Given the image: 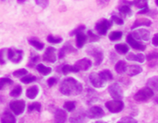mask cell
I'll return each instance as SVG.
<instances>
[{
	"label": "cell",
	"mask_w": 158,
	"mask_h": 123,
	"mask_svg": "<svg viewBox=\"0 0 158 123\" xmlns=\"http://www.w3.org/2000/svg\"><path fill=\"white\" fill-rule=\"evenodd\" d=\"M60 92L65 96H77L83 91V85L73 77H68L60 84Z\"/></svg>",
	"instance_id": "6da1fadb"
},
{
	"label": "cell",
	"mask_w": 158,
	"mask_h": 123,
	"mask_svg": "<svg viewBox=\"0 0 158 123\" xmlns=\"http://www.w3.org/2000/svg\"><path fill=\"white\" fill-rule=\"evenodd\" d=\"M87 53L94 58V65H99L103 60V50L98 46H89L87 48Z\"/></svg>",
	"instance_id": "7a4b0ae2"
},
{
	"label": "cell",
	"mask_w": 158,
	"mask_h": 123,
	"mask_svg": "<svg viewBox=\"0 0 158 123\" xmlns=\"http://www.w3.org/2000/svg\"><path fill=\"white\" fill-rule=\"evenodd\" d=\"M153 95H154V91L149 87H145L138 91L133 96V98L138 102H146L152 98Z\"/></svg>",
	"instance_id": "3957f363"
},
{
	"label": "cell",
	"mask_w": 158,
	"mask_h": 123,
	"mask_svg": "<svg viewBox=\"0 0 158 123\" xmlns=\"http://www.w3.org/2000/svg\"><path fill=\"white\" fill-rule=\"evenodd\" d=\"M112 25H113V21L111 20L101 19L100 21L96 23L95 29L100 35H105L108 30L110 29Z\"/></svg>",
	"instance_id": "277c9868"
},
{
	"label": "cell",
	"mask_w": 158,
	"mask_h": 123,
	"mask_svg": "<svg viewBox=\"0 0 158 123\" xmlns=\"http://www.w3.org/2000/svg\"><path fill=\"white\" fill-rule=\"evenodd\" d=\"M7 57L11 62L18 64L22 60L23 58V51L22 49H17L15 48H8Z\"/></svg>",
	"instance_id": "5b68a950"
},
{
	"label": "cell",
	"mask_w": 158,
	"mask_h": 123,
	"mask_svg": "<svg viewBox=\"0 0 158 123\" xmlns=\"http://www.w3.org/2000/svg\"><path fill=\"white\" fill-rule=\"evenodd\" d=\"M105 107L111 113H119L124 109V103L121 99H114L105 103Z\"/></svg>",
	"instance_id": "8992f818"
},
{
	"label": "cell",
	"mask_w": 158,
	"mask_h": 123,
	"mask_svg": "<svg viewBox=\"0 0 158 123\" xmlns=\"http://www.w3.org/2000/svg\"><path fill=\"white\" fill-rule=\"evenodd\" d=\"M10 108L16 116H20L24 112L26 108V102L23 99L21 100H13L10 103Z\"/></svg>",
	"instance_id": "52a82bcc"
},
{
	"label": "cell",
	"mask_w": 158,
	"mask_h": 123,
	"mask_svg": "<svg viewBox=\"0 0 158 123\" xmlns=\"http://www.w3.org/2000/svg\"><path fill=\"white\" fill-rule=\"evenodd\" d=\"M108 92L114 99H122L123 98V91L121 89V86L117 83L111 84L110 86L108 87Z\"/></svg>",
	"instance_id": "ba28073f"
},
{
	"label": "cell",
	"mask_w": 158,
	"mask_h": 123,
	"mask_svg": "<svg viewBox=\"0 0 158 123\" xmlns=\"http://www.w3.org/2000/svg\"><path fill=\"white\" fill-rule=\"evenodd\" d=\"M85 116L89 119H98L105 116V113L100 106H92L85 112Z\"/></svg>",
	"instance_id": "9c48e42d"
},
{
	"label": "cell",
	"mask_w": 158,
	"mask_h": 123,
	"mask_svg": "<svg viewBox=\"0 0 158 123\" xmlns=\"http://www.w3.org/2000/svg\"><path fill=\"white\" fill-rule=\"evenodd\" d=\"M132 37H134L137 40H143V41H149L151 38V33L150 31L144 28L135 30L133 33H131Z\"/></svg>",
	"instance_id": "30bf717a"
},
{
	"label": "cell",
	"mask_w": 158,
	"mask_h": 123,
	"mask_svg": "<svg viewBox=\"0 0 158 123\" xmlns=\"http://www.w3.org/2000/svg\"><path fill=\"white\" fill-rule=\"evenodd\" d=\"M89 80H90V83H92V85L96 88H100V87H103L106 82L103 81L100 76L98 75V73H95L92 72L90 74L89 76Z\"/></svg>",
	"instance_id": "8fae6325"
},
{
	"label": "cell",
	"mask_w": 158,
	"mask_h": 123,
	"mask_svg": "<svg viewBox=\"0 0 158 123\" xmlns=\"http://www.w3.org/2000/svg\"><path fill=\"white\" fill-rule=\"evenodd\" d=\"M127 44L133 48V49H136L139 51H144L146 48V46L144 44H141L137 39H135L134 37H132L131 34H129L127 37Z\"/></svg>",
	"instance_id": "7c38bea8"
},
{
	"label": "cell",
	"mask_w": 158,
	"mask_h": 123,
	"mask_svg": "<svg viewBox=\"0 0 158 123\" xmlns=\"http://www.w3.org/2000/svg\"><path fill=\"white\" fill-rule=\"evenodd\" d=\"M43 60L48 63H55L56 61V48L53 47H48L43 55Z\"/></svg>",
	"instance_id": "4fadbf2b"
},
{
	"label": "cell",
	"mask_w": 158,
	"mask_h": 123,
	"mask_svg": "<svg viewBox=\"0 0 158 123\" xmlns=\"http://www.w3.org/2000/svg\"><path fill=\"white\" fill-rule=\"evenodd\" d=\"M92 61L87 58H83L81 59V60H79L74 64V66L79 70V71H88V70L92 67Z\"/></svg>",
	"instance_id": "5bb4252c"
},
{
	"label": "cell",
	"mask_w": 158,
	"mask_h": 123,
	"mask_svg": "<svg viewBox=\"0 0 158 123\" xmlns=\"http://www.w3.org/2000/svg\"><path fill=\"white\" fill-rule=\"evenodd\" d=\"M70 53H77V49L74 48V47H73V45H71L69 43H67L64 46H63L60 50H59L58 54V58L60 60H62L65 57V55L67 54H69Z\"/></svg>",
	"instance_id": "9a60e30c"
},
{
	"label": "cell",
	"mask_w": 158,
	"mask_h": 123,
	"mask_svg": "<svg viewBox=\"0 0 158 123\" xmlns=\"http://www.w3.org/2000/svg\"><path fill=\"white\" fill-rule=\"evenodd\" d=\"M98 98V95L95 90H93L92 88H87L85 90V101L88 105L97 102Z\"/></svg>",
	"instance_id": "2e32d148"
},
{
	"label": "cell",
	"mask_w": 158,
	"mask_h": 123,
	"mask_svg": "<svg viewBox=\"0 0 158 123\" xmlns=\"http://www.w3.org/2000/svg\"><path fill=\"white\" fill-rule=\"evenodd\" d=\"M85 112L84 110H78L76 112L73 114L71 117L69 118L70 122H74V123H79V122H84L85 119Z\"/></svg>",
	"instance_id": "e0dca14e"
},
{
	"label": "cell",
	"mask_w": 158,
	"mask_h": 123,
	"mask_svg": "<svg viewBox=\"0 0 158 123\" xmlns=\"http://www.w3.org/2000/svg\"><path fill=\"white\" fill-rule=\"evenodd\" d=\"M55 121L57 123H64L67 121V113L62 109H57L54 114Z\"/></svg>",
	"instance_id": "ac0fdd59"
},
{
	"label": "cell",
	"mask_w": 158,
	"mask_h": 123,
	"mask_svg": "<svg viewBox=\"0 0 158 123\" xmlns=\"http://www.w3.org/2000/svg\"><path fill=\"white\" fill-rule=\"evenodd\" d=\"M126 71L127 72V75H128L129 76H137V75H139V73L142 72V71H143V68H142L140 65H129V66H127Z\"/></svg>",
	"instance_id": "d6986e66"
},
{
	"label": "cell",
	"mask_w": 158,
	"mask_h": 123,
	"mask_svg": "<svg viewBox=\"0 0 158 123\" xmlns=\"http://www.w3.org/2000/svg\"><path fill=\"white\" fill-rule=\"evenodd\" d=\"M126 59L130 61H137L139 63H143L145 61V56L143 54H133V53H129Z\"/></svg>",
	"instance_id": "ffe728a7"
},
{
	"label": "cell",
	"mask_w": 158,
	"mask_h": 123,
	"mask_svg": "<svg viewBox=\"0 0 158 123\" xmlns=\"http://www.w3.org/2000/svg\"><path fill=\"white\" fill-rule=\"evenodd\" d=\"M151 24H152V21L151 20H149L147 18H139L137 19L136 21H134L131 28H132V30H133L137 28V27H139V26H142V25H143V26H150Z\"/></svg>",
	"instance_id": "44dd1931"
},
{
	"label": "cell",
	"mask_w": 158,
	"mask_h": 123,
	"mask_svg": "<svg viewBox=\"0 0 158 123\" xmlns=\"http://www.w3.org/2000/svg\"><path fill=\"white\" fill-rule=\"evenodd\" d=\"M39 93H40V88L37 85H34L27 89L26 96L29 99H34V98H36Z\"/></svg>",
	"instance_id": "7402d4cb"
},
{
	"label": "cell",
	"mask_w": 158,
	"mask_h": 123,
	"mask_svg": "<svg viewBox=\"0 0 158 123\" xmlns=\"http://www.w3.org/2000/svg\"><path fill=\"white\" fill-rule=\"evenodd\" d=\"M75 36H76V46H77V48H83L85 44L86 43V40H87L86 35L83 33V32H81V33H77Z\"/></svg>",
	"instance_id": "603a6c76"
},
{
	"label": "cell",
	"mask_w": 158,
	"mask_h": 123,
	"mask_svg": "<svg viewBox=\"0 0 158 123\" xmlns=\"http://www.w3.org/2000/svg\"><path fill=\"white\" fill-rule=\"evenodd\" d=\"M1 122L2 123H15L16 120L15 117L13 116V114H11L9 111H5L3 114V116H1Z\"/></svg>",
	"instance_id": "cb8c5ba5"
},
{
	"label": "cell",
	"mask_w": 158,
	"mask_h": 123,
	"mask_svg": "<svg viewBox=\"0 0 158 123\" xmlns=\"http://www.w3.org/2000/svg\"><path fill=\"white\" fill-rule=\"evenodd\" d=\"M118 10H119L120 14L123 17H126V16H129L130 17V16L132 15V11L129 5H126V4L121 5L120 7L118 8Z\"/></svg>",
	"instance_id": "d4e9b609"
},
{
	"label": "cell",
	"mask_w": 158,
	"mask_h": 123,
	"mask_svg": "<svg viewBox=\"0 0 158 123\" xmlns=\"http://www.w3.org/2000/svg\"><path fill=\"white\" fill-rule=\"evenodd\" d=\"M127 65L124 60H119V61L116 63L115 65V71L118 73V74H123V73L126 72L127 71Z\"/></svg>",
	"instance_id": "484cf974"
},
{
	"label": "cell",
	"mask_w": 158,
	"mask_h": 123,
	"mask_svg": "<svg viewBox=\"0 0 158 123\" xmlns=\"http://www.w3.org/2000/svg\"><path fill=\"white\" fill-rule=\"evenodd\" d=\"M36 69L40 73L41 75H43V76H48V75H50L52 71V69L51 67H48V66H45L43 64H39L36 66Z\"/></svg>",
	"instance_id": "4316f807"
},
{
	"label": "cell",
	"mask_w": 158,
	"mask_h": 123,
	"mask_svg": "<svg viewBox=\"0 0 158 123\" xmlns=\"http://www.w3.org/2000/svg\"><path fill=\"white\" fill-rule=\"evenodd\" d=\"M98 75L105 82L113 80V74H112V72H111L110 70H103L102 71L98 72Z\"/></svg>",
	"instance_id": "83f0119b"
},
{
	"label": "cell",
	"mask_w": 158,
	"mask_h": 123,
	"mask_svg": "<svg viewBox=\"0 0 158 123\" xmlns=\"http://www.w3.org/2000/svg\"><path fill=\"white\" fill-rule=\"evenodd\" d=\"M129 5H133L139 9H143L148 7V0H133L132 2H129Z\"/></svg>",
	"instance_id": "f1b7e54d"
},
{
	"label": "cell",
	"mask_w": 158,
	"mask_h": 123,
	"mask_svg": "<svg viewBox=\"0 0 158 123\" xmlns=\"http://www.w3.org/2000/svg\"><path fill=\"white\" fill-rule=\"evenodd\" d=\"M62 72L63 73V75H68L69 73L73 72V73H77L79 72V70L74 65H64L62 67Z\"/></svg>",
	"instance_id": "f546056e"
},
{
	"label": "cell",
	"mask_w": 158,
	"mask_h": 123,
	"mask_svg": "<svg viewBox=\"0 0 158 123\" xmlns=\"http://www.w3.org/2000/svg\"><path fill=\"white\" fill-rule=\"evenodd\" d=\"M114 48H115V50L117 51V53H119L120 54H127L129 51L128 45L126 44H116V45L114 46Z\"/></svg>",
	"instance_id": "4dcf8cb0"
},
{
	"label": "cell",
	"mask_w": 158,
	"mask_h": 123,
	"mask_svg": "<svg viewBox=\"0 0 158 123\" xmlns=\"http://www.w3.org/2000/svg\"><path fill=\"white\" fill-rule=\"evenodd\" d=\"M28 43L30 45H32L33 48H35L38 50H42L44 47V44L43 43H41L40 41H39L38 39L35 38H31L28 40Z\"/></svg>",
	"instance_id": "1f68e13d"
},
{
	"label": "cell",
	"mask_w": 158,
	"mask_h": 123,
	"mask_svg": "<svg viewBox=\"0 0 158 123\" xmlns=\"http://www.w3.org/2000/svg\"><path fill=\"white\" fill-rule=\"evenodd\" d=\"M157 76H153L147 81V87L151 88L153 91H157Z\"/></svg>",
	"instance_id": "d6a6232c"
},
{
	"label": "cell",
	"mask_w": 158,
	"mask_h": 123,
	"mask_svg": "<svg viewBox=\"0 0 158 123\" xmlns=\"http://www.w3.org/2000/svg\"><path fill=\"white\" fill-rule=\"evenodd\" d=\"M36 80H37L36 76H33V75H27V74L21 77V82L24 84L32 83L33 82H35Z\"/></svg>",
	"instance_id": "836d02e7"
},
{
	"label": "cell",
	"mask_w": 158,
	"mask_h": 123,
	"mask_svg": "<svg viewBox=\"0 0 158 123\" xmlns=\"http://www.w3.org/2000/svg\"><path fill=\"white\" fill-rule=\"evenodd\" d=\"M13 84V81L8 77H2L0 78V90H3L6 86H10Z\"/></svg>",
	"instance_id": "e575fe53"
},
{
	"label": "cell",
	"mask_w": 158,
	"mask_h": 123,
	"mask_svg": "<svg viewBox=\"0 0 158 123\" xmlns=\"http://www.w3.org/2000/svg\"><path fill=\"white\" fill-rule=\"evenodd\" d=\"M122 37V33L120 32V31H114V32H112V33H110L109 35V38L112 42H114V41H118L120 40Z\"/></svg>",
	"instance_id": "d590c367"
},
{
	"label": "cell",
	"mask_w": 158,
	"mask_h": 123,
	"mask_svg": "<svg viewBox=\"0 0 158 123\" xmlns=\"http://www.w3.org/2000/svg\"><path fill=\"white\" fill-rule=\"evenodd\" d=\"M22 93V87L20 86V85H17V86H15L12 90H11L10 95L11 97H13V98H18L19 96H21V94Z\"/></svg>",
	"instance_id": "8d00e7d4"
},
{
	"label": "cell",
	"mask_w": 158,
	"mask_h": 123,
	"mask_svg": "<svg viewBox=\"0 0 158 123\" xmlns=\"http://www.w3.org/2000/svg\"><path fill=\"white\" fill-rule=\"evenodd\" d=\"M28 112H33V111H37V112H40L41 111V104L39 102H34L33 104H31L27 108Z\"/></svg>",
	"instance_id": "74e56055"
},
{
	"label": "cell",
	"mask_w": 158,
	"mask_h": 123,
	"mask_svg": "<svg viewBox=\"0 0 158 123\" xmlns=\"http://www.w3.org/2000/svg\"><path fill=\"white\" fill-rule=\"evenodd\" d=\"M75 102L74 101H66L63 105V108L66 110L68 112H72L75 110Z\"/></svg>",
	"instance_id": "f35d334b"
},
{
	"label": "cell",
	"mask_w": 158,
	"mask_h": 123,
	"mask_svg": "<svg viewBox=\"0 0 158 123\" xmlns=\"http://www.w3.org/2000/svg\"><path fill=\"white\" fill-rule=\"evenodd\" d=\"M87 37H88V41L90 43H95V42H98V40L100 39V37L97 34L92 33V30H90L88 31V33H87Z\"/></svg>",
	"instance_id": "ab89813d"
},
{
	"label": "cell",
	"mask_w": 158,
	"mask_h": 123,
	"mask_svg": "<svg viewBox=\"0 0 158 123\" xmlns=\"http://www.w3.org/2000/svg\"><path fill=\"white\" fill-rule=\"evenodd\" d=\"M47 41L51 44H60L63 42V38L62 37H54L53 35H49L47 37Z\"/></svg>",
	"instance_id": "60d3db41"
},
{
	"label": "cell",
	"mask_w": 158,
	"mask_h": 123,
	"mask_svg": "<svg viewBox=\"0 0 158 123\" xmlns=\"http://www.w3.org/2000/svg\"><path fill=\"white\" fill-rule=\"evenodd\" d=\"M157 58H158V55H157V52H156V51H153V52H151V53H149L147 54V56L145 57V59L147 60L149 62H157Z\"/></svg>",
	"instance_id": "b9f144b4"
},
{
	"label": "cell",
	"mask_w": 158,
	"mask_h": 123,
	"mask_svg": "<svg viewBox=\"0 0 158 123\" xmlns=\"http://www.w3.org/2000/svg\"><path fill=\"white\" fill-rule=\"evenodd\" d=\"M27 71L25 68H22V69H19L17 71H15L13 72V76L15 77H17V78H20V77H22L23 76H25L27 74Z\"/></svg>",
	"instance_id": "7bdbcfd3"
},
{
	"label": "cell",
	"mask_w": 158,
	"mask_h": 123,
	"mask_svg": "<svg viewBox=\"0 0 158 123\" xmlns=\"http://www.w3.org/2000/svg\"><path fill=\"white\" fill-rule=\"evenodd\" d=\"M8 48H2L0 50V65H4L6 63L5 56H7Z\"/></svg>",
	"instance_id": "ee69618b"
},
{
	"label": "cell",
	"mask_w": 158,
	"mask_h": 123,
	"mask_svg": "<svg viewBox=\"0 0 158 123\" xmlns=\"http://www.w3.org/2000/svg\"><path fill=\"white\" fill-rule=\"evenodd\" d=\"M137 120H135L134 118H132L131 116H126V117H123L121 119L119 120L118 123H137Z\"/></svg>",
	"instance_id": "f6af8a7d"
},
{
	"label": "cell",
	"mask_w": 158,
	"mask_h": 123,
	"mask_svg": "<svg viewBox=\"0 0 158 123\" xmlns=\"http://www.w3.org/2000/svg\"><path fill=\"white\" fill-rule=\"evenodd\" d=\"M40 55L39 54H37L36 53H32L31 54V56H30V63L29 65H31L32 64H36L39 60H40Z\"/></svg>",
	"instance_id": "bcb514c9"
},
{
	"label": "cell",
	"mask_w": 158,
	"mask_h": 123,
	"mask_svg": "<svg viewBox=\"0 0 158 123\" xmlns=\"http://www.w3.org/2000/svg\"><path fill=\"white\" fill-rule=\"evenodd\" d=\"M111 21L115 23V24H117L119 25H121L124 24V21H123V19L121 18V17H119L117 15H113L111 16Z\"/></svg>",
	"instance_id": "7dc6e473"
},
{
	"label": "cell",
	"mask_w": 158,
	"mask_h": 123,
	"mask_svg": "<svg viewBox=\"0 0 158 123\" xmlns=\"http://www.w3.org/2000/svg\"><path fill=\"white\" fill-rule=\"evenodd\" d=\"M85 29V25H79V26H78L76 29L73 30V31H72V32L70 33L69 35L71 37L75 36V35H76L77 33H81V32H83V31H84Z\"/></svg>",
	"instance_id": "c3c4849f"
},
{
	"label": "cell",
	"mask_w": 158,
	"mask_h": 123,
	"mask_svg": "<svg viewBox=\"0 0 158 123\" xmlns=\"http://www.w3.org/2000/svg\"><path fill=\"white\" fill-rule=\"evenodd\" d=\"M35 3L37 5L40 6L41 8L45 9L49 5V0H35Z\"/></svg>",
	"instance_id": "681fc988"
},
{
	"label": "cell",
	"mask_w": 158,
	"mask_h": 123,
	"mask_svg": "<svg viewBox=\"0 0 158 123\" xmlns=\"http://www.w3.org/2000/svg\"><path fill=\"white\" fill-rule=\"evenodd\" d=\"M56 83H57V79L56 77H51V78H49L47 80V84L50 87L55 86Z\"/></svg>",
	"instance_id": "f907efd6"
},
{
	"label": "cell",
	"mask_w": 158,
	"mask_h": 123,
	"mask_svg": "<svg viewBox=\"0 0 158 123\" xmlns=\"http://www.w3.org/2000/svg\"><path fill=\"white\" fill-rule=\"evenodd\" d=\"M110 2V0H97V4L100 7H105L109 4Z\"/></svg>",
	"instance_id": "816d5d0a"
},
{
	"label": "cell",
	"mask_w": 158,
	"mask_h": 123,
	"mask_svg": "<svg viewBox=\"0 0 158 123\" xmlns=\"http://www.w3.org/2000/svg\"><path fill=\"white\" fill-rule=\"evenodd\" d=\"M152 44L154 45L155 47H157L158 46V34H155L152 38Z\"/></svg>",
	"instance_id": "f5cc1de1"
},
{
	"label": "cell",
	"mask_w": 158,
	"mask_h": 123,
	"mask_svg": "<svg viewBox=\"0 0 158 123\" xmlns=\"http://www.w3.org/2000/svg\"><path fill=\"white\" fill-rule=\"evenodd\" d=\"M149 12H150L149 8L145 7V8H143V9H141V10L138 12V15H145V14H147V13H149Z\"/></svg>",
	"instance_id": "db71d44e"
},
{
	"label": "cell",
	"mask_w": 158,
	"mask_h": 123,
	"mask_svg": "<svg viewBox=\"0 0 158 123\" xmlns=\"http://www.w3.org/2000/svg\"><path fill=\"white\" fill-rule=\"evenodd\" d=\"M25 1H26V0H17V2H18L19 4H23Z\"/></svg>",
	"instance_id": "11a10c76"
},
{
	"label": "cell",
	"mask_w": 158,
	"mask_h": 123,
	"mask_svg": "<svg viewBox=\"0 0 158 123\" xmlns=\"http://www.w3.org/2000/svg\"><path fill=\"white\" fill-rule=\"evenodd\" d=\"M155 2H156V6L158 5V0H155Z\"/></svg>",
	"instance_id": "9f6ffc18"
},
{
	"label": "cell",
	"mask_w": 158,
	"mask_h": 123,
	"mask_svg": "<svg viewBox=\"0 0 158 123\" xmlns=\"http://www.w3.org/2000/svg\"><path fill=\"white\" fill-rule=\"evenodd\" d=\"M2 1H4V0H2Z\"/></svg>",
	"instance_id": "6f0895ef"
}]
</instances>
